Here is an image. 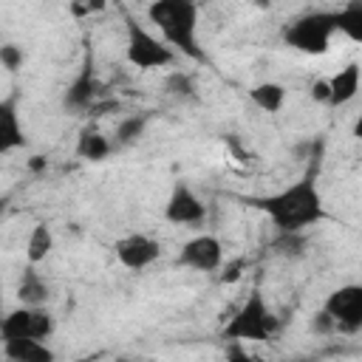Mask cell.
I'll return each instance as SVG.
<instances>
[{"label":"cell","instance_id":"obj_15","mask_svg":"<svg viewBox=\"0 0 362 362\" xmlns=\"http://www.w3.org/2000/svg\"><path fill=\"white\" fill-rule=\"evenodd\" d=\"M113 147H116V144H113L105 133H99V130H93V127H85V130L79 133V139H76V156L85 158V161H105Z\"/></svg>","mask_w":362,"mask_h":362},{"label":"cell","instance_id":"obj_16","mask_svg":"<svg viewBox=\"0 0 362 362\" xmlns=\"http://www.w3.org/2000/svg\"><path fill=\"white\" fill-rule=\"evenodd\" d=\"M249 99L255 107H260L263 113H277L286 102V88L280 82H257L252 90H249Z\"/></svg>","mask_w":362,"mask_h":362},{"label":"cell","instance_id":"obj_30","mask_svg":"<svg viewBox=\"0 0 362 362\" xmlns=\"http://www.w3.org/2000/svg\"><path fill=\"white\" fill-rule=\"evenodd\" d=\"M110 362H130V359H127V356H122V359H110Z\"/></svg>","mask_w":362,"mask_h":362},{"label":"cell","instance_id":"obj_10","mask_svg":"<svg viewBox=\"0 0 362 362\" xmlns=\"http://www.w3.org/2000/svg\"><path fill=\"white\" fill-rule=\"evenodd\" d=\"M113 252H116V260L130 269V272H141L147 266H153L158 257H161V243L150 235H127V238H119L113 243Z\"/></svg>","mask_w":362,"mask_h":362},{"label":"cell","instance_id":"obj_1","mask_svg":"<svg viewBox=\"0 0 362 362\" xmlns=\"http://www.w3.org/2000/svg\"><path fill=\"white\" fill-rule=\"evenodd\" d=\"M252 204L269 215L280 235H300L308 226L325 221V204L314 175H303L300 181H291L272 195L252 198Z\"/></svg>","mask_w":362,"mask_h":362},{"label":"cell","instance_id":"obj_19","mask_svg":"<svg viewBox=\"0 0 362 362\" xmlns=\"http://www.w3.org/2000/svg\"><path fill=\"white\" fill-rule=\"evenodd\" d=\"M51 249H54L51 226L37 223V226L31 229V235H28V243H25V257H28V263H31V266L42 263V260L51 255Z\"/></svg>","mask_w":362,"mask_h":362},{"label":"cell","instance_id":"obj_5","mask_svg":"<svg viewBox=\"0 0 362 362\" xmlns=\"http://www.w3.org/2000/svg\"><path fill=\"white\" fill-rule=\"evenodd\" d=\"M127 45H124V54H127V62L139 71H153V68H167L173 65L175 59V51L158 40L156 34H150L141 23L136 20H127Z\"/></svg>","mask_w":362,"mask_h":362},{"label":"cell","instance_id":"obj_20","mask_svg":"<svg viewBox=\"0 0 362 362\" xmlns=\"http://www.w3.org/2000/svg\"><path fill=\"white\" fill-rule=\"evenodd\" d=\"M144 127H147V116H127V119H122L119 124H116V133H113V144H119V147H127V144H133L141 133H144Z\"/></svg>","mask_w":362,"mask_h":362},{"label":"cell","instance_id":"obj_13","mask_svg":"<svg viewBox=\"0 0 362 362\" xmlns=\"http://www.w3.org/2000/svg\"><path fill=\"white\" fill-rule=\"evenodd\" d=\"M25 144V133L17 116V102L14 99H3L0 102V153H11L20 150Z\"/></svg>","mask_w":362,"mask_h":362},{"label":"cell","instance_id":"obj_18","mask_svg":"<svg viewBox=\"0 0 362 362\" xmlns=\"http://www.w3.org/2000/svg\"><path fill=\"white\" fill-rule=\"evenodd\" d=\"M337 31L351 42L362 45V0H354L337 8Z\"/></svg>","mask_w":362,"mask_h":362},{"label":"cell","instance_id":"obj_27","mask_svg":"<svg viewBox=\"0 0 362 362\" xmlns=\"http://www.w3.org/2000/svg\"><path fill=\"white\" fill-rule=\"evenodd\" d=\"M354 136L362 141V113H359V116H356V122H354Z\"/></svg>","mask_w":362,"mask_h":362},{"label":"cell","instance_id":"obj_2","mask_svg":"<svg viewBox=\"0 0 362 362\" xmlns=\"http://www.w3.org/2000/svg\"><path fill=\"white\" fill-rule=\"evenodd\" d=\"M147 17L175 54L204 62V48L198 45V6L192 0H156L147 6Z\"/></svg>","mask_w":362,"mask_h":362},{"label":"cell","instance_id":"obj_26","mask_svg":"<svg viewBox=\"0 0 362 362\" xmlns=\"http://www.w3.org/2000/svg\"><path fill=\"white\" fill-rule=\"evenodd\" d=\"M226 362H257V359L249 356V354L240 348V342H232L229 351H226Z\"/></svg>","mask_w":362,"mask_h":362},{"label":"cell","instance_id":"obj_22","mask_svg":"<svg viewBox=\"0 0 362 362\" xmlns=\"http://www.w3.org/2000/svg\"><path fill=\"white\" fill-rule=\"evenodd\" d=\"M23 51L14 45V42H6V45H0V62H3V68L8 71V74H14V71H20L23 68Z\"/></svg>","mask_w":362,"mask_h":362},{"label":"cell","instance_id":"obj_8","mask_svg":"<svg viewBox=\"0 0 362 362\" xmlns=\"http://www.w3.org/2000/svg\"><path fill=\"white\" fill-rule=\"evenodd\" d=\"M178 266L192 272H215L223 266V243L215 235H195L181 246Z\"/></svg>","mask_w":362,"mask_h":362},{"label":"cell","instance_id":"obj_21","mask_svg":"<svg viewBox=\"0 0 362 362\" xmlns=\"http://www.w3.org/2000/svg\"><path fill=\"white\" fill-rule=\"evenodd\" d=\"M167 90H170L173 96H178V99H192V96H195V85H192L189 74H181V71L167 79Z\"/></svg>","mask_w":362,"mask_h":362},{"label":"cell","instance_id":"obj_11","mask_svg":"<svg viewBox=\"0 0 362 362\" xmlns=\"http://www.w3.org/2000/svg\"><path fill=\"white\" fill-rule=\"evenodd\" d=\"M99 90H102V85H99V79H96V74H93V62L85 59L82 71L76 74V79H74V82L68 85V90H65V107L74 110V113L93 110V105H96V99H99Z\"/></svg>","mask_w":362,"mask_h":362},{"label":"cell","instance_id":"obj_23","mask_svg":"<svg viewBox=\"0 0 362 362\" xmlns=\"http://www.w3.org/2000/svg\"><path fill=\"white\" fill-rule=\"evenodd\" d=\"M243 269H246V260H243V257L229 260V263L223 266V272H221V283H235V280H240Z\"/></svg>","mask_w":362,"mask_h":362},{"label":"cell","instance_id":"obj_4","mask_svg":"<svg viewBox=\"0 0 362 362\" xmlns=\"http://www.w3.org/2000/svg\"><path fill=\"white\" fill-rule=\"evenodd\" d=\"M334 34H337V11H308L286 25L283 40L294 51L317 57L331 48Z\"/></svg>","mask_w":362,"mask_h":362},{"label":"cell","instance_id":"obj_9","mask_svg":"<svg viewBox=\"0 0 362 362\" xmlns=\"http://www.w3.org/2000/svg\"><path fill=\"white\" fill-rule=\"evenodd\" d=\"M164 218L170 223H175V226H198L206 218V204L195 195L192 187H187V184L178 181L173 187L167 204H164Z\"/></svg>","mask_w":362,"mask_h":362},{"label":"cell","instance_id":"obj_12","mask_svg":"<svg viewBox=\"0 0 362 362\" xmlns=\"http://www.w3.org/2000/svg\"><path fill=\"white\" fill-rule=\"evenodd\" d=\"M359 85H362V68H359V62H348L345 68H339V71L328 79V88H331L328 105H331V107L348 105V102L359 93Z\"/></svg>","mask_w":362,"mask_h":362},{"label":"cell","instance_id":"obj_24","mask_svg":"<svg viewBox=\"0 0 362 362\" xmlns=\"http://www.w3.org/2000/svg\"><path fill=\"white\" fill-rule=\"evenodd\" d=\"M311 328H314L317 334H334V331H337V328H334V320H331V317H328L322 308L314 314V320H311Z\"/></svg>","mask_w":362,"mask_h":362},{"label":"cell","instance_id":"obj_31","mask_svg":"<svg viewBox=\"0 0 362 362\" xmlns=\"http://www.w3.org/2000/svg\"><path fill=\"white\" fill-rule=\"evenodd\" d=\"M288 362H311V359H288Z\"/></svg>","mask_w":362,"mask_h":362},{"label":"cell","instance_id":"obj_14","mask_svg":"<svg viewBox=\"0 0 362 362\" xmlns=\"http://www.w3.org/2000/svg\"><path fill=\"white\" fill-rule=\"evenodd\" d=\"M3 354L11 362H57L54 351L42 339H3Z\"/></svg>","mask_w":362,"mask_h":362},{"label":"cell","instance_id":"obj_29","mask_svg":"<svg viewBox=\"0 0 362 362\" xmlns=\"http://www.w3.org/2000/svg\"><path fill=\"white\" fill-rule=\"evenodd\" d=\"M76 362H96V356H82V359H76Z\"/></svg>","mask_w":362,"mask_h":362},{"label":"cell","instance_id":"obj_17","mask_svg":"<svg viewBox=\"0 0 362 362\" xmlns=\"http://www.w3.org/2000/svg\"><path fill=\"white\" fill-rule=\"evenodd\" d=\"M17 297L23 305H42L48 300V283L40 277V272L34 266H28L20 277V286H17Z\"/></svg>","mask_w":362,"mask_h":362},{"label":"cell","instance_id":"obj_25","mask_svg":"<svg viewBox=\"0 0 362 362\" xmlns=\"http://www.w3.org/2000/svg\"><path fill=\"white\" fill-rule=\"evenodd\" d=\"M311 99H314V102H322V105H328V99H331V88H328V79H317V82L311 85Z\"/></svg>","mask_w":362,"mask_h":362},{"label":"cell","instance_id":"obj_3","mask_svg":"<svg viewBox=\"0 0 362 362\" xmlns=\"http://www.w3.org/2000/svg\"><path fill=\"white\" fill-rule=\"evenodd\" d=\"M280 322L274 317V311L269 308L266 297L260 288H255L240 308L229 317V322L223 325V337L229 342H269L277 334Z\"/></svg>","mask_w":362,"mask_h":362},{"label":"cell","instance_id":"obj_28","mask_svg":"<svg viewBox=\"0 0 362 362\" xmlns=\"http://www.w3.org/2000/svg\"><path fill=\"white\" fill-rule=\"evenodd\" d=\"M28 167H31V170H42V167H45V161H42L40 156H34V161H31Z\"/></svg>","mask_w":362,"mask_h":362},{"label":"cell","instance_id":"obj_7","mask_svg":"<svg viewBox=\"0 0 362 362\" xmlns=\"http://www.w3.org/2000/svg\"><path fill=\"white\" fill-rule=\"evenodd\" d=\"M0 334L3 339H48L54 334V317L42 305H20L6 314Z\"/></svg>","mask_w":362,"mask_h":362},{"label":"cell","instance_id":"obj_6","mask_svg":"<svg viewBox=\"0 0 362 362\" xmlns=\"http://www.w3.org/2000/svg\"><path fill=\"white\" fill-rule=\"evenodd\" d=\"M322 311L334 320L337 331H342V334L362 331V283H345V286L334 288L325 297Z\"/></svg>","mask_w":362,"mask_h":362}]
</instances>
